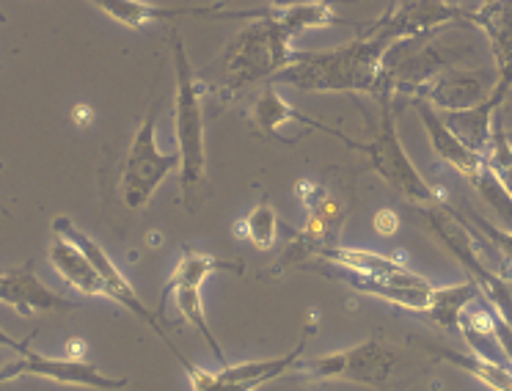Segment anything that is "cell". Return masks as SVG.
<instances>
[{
    "instance_id": "cell-7",
    "label": "cell",
    "mask_w": 512,
    "mask_h": 391,
    "mask_svg": "<svg viewBox=\"0 0 512 391\" xmlns=\"http://www.w3.org/2000/svg\"><path fill=\"white\" fill-rule=\"evenodd\" d=\"M218 270L243 273V262H226V259L207 257V254H199V251H185V254L179 257L174 273L168 276L166 290H163V301H166L168 295H174V303H177L179 314L207 339V345L215 350V358H218L221 364H226L221 342L212 334L210 323H207V312H204V303H201V284L207 281V276L218 273Z\"/></svg>"
},
{
    "instance_id": "cell-19",
    "label": "cell",
    "mask_w": 512,
    "mask_h": 391,
    "mask_svg": "<svg viewBox=\"0 0 512 391\" xmlns=\"http://www.w3.org/2000/svg\"><path fill=\"white\" fill-rule=\"evenodd\" d=\"M331 279L345 281L356 292H364V295H372V298H380V301H389L400 309H408V312L416 314H430L435 309V301H438V287H400V284H389L383 279H372V276H358V273H328Z\"/></svg>"
},
{
    "instance_id": "cell-15",
    "label": "cell",
    "mask_w": 512,
    "mask_h": 391,
    "mask_svg": "<svg viewBox=\"0 0 512 391\" xmlns=\"http://www.w3.org/2000/svg\"><path fill=\"white\" fill-rule=\"evenodd\" d=\"M413 105H416V111H419V119H422L424 130H427V138H430V146H433L435 155L441 157L446 166L455 168L460 177L468 179V182L474 185L479 174L488 168L485 155L468 149V146L446 127V122L441 119V113L435 111L430 102L413 100Z\"/></svg>"
},
{
    "instance_id": "cell-1",
    "label": "cell",
    "mask_w": 512,
    "mask_h": 391,
    "mask_svg": "<svg viewBox=\"0 0 512 391\" xmlns=\"http://www.w3.org/2000/svg\"><path fill=\"white\" fill-rule=\"evenodd\" d=\"M397 45L389 34L378 28H364L361 39L334 50H312V53H295L290 67L276 75L273 86H295L301 91H320V94H375L391 97L386 83V53Z\"/></svg>"
},
{
    "instance_id": "cell-6",
    "label": "cell",
    "mask_w": 512,
    "mask_h": 391,
    "mask_svg": "<svg viewBox=\"0 0 512 391\" xmlns=\"http://www.w3.org/2000/svg\"><path fill=\"white\" fill-rule=\"evenodd\" d=\"M397 356L394 350L386 347L380 339H367L356 347L336 350L328 356L309 358L301 361L295 372H301L303 378L312 380H339V383H361L372 389L383 391L394 372Z\"/></svg>"
},
{
    "instance_id": "cell-26",
    "label": "cell",
    "mask_w": 512,
    "mask_h": 391,
    "mask_svg": "<svg viewBox=\"0 0 512 391\" xmlns=\"http://www.w3.org/2000/svg\"><path fill=\"white\" fill-rule=\"evenodd\" d=\"M474 188H477L479 196L493 207V213L499 215L501 221L512 229V196L507 193V188L501 185L499 177H496L490 168H485L477 177V182H474Z\"/></svg>"
},
{
    "instance_id": "cell-2",
    "label": "cell",
    "mask_w": 512,
    "mask_h": 391,
    "mask_svg": "<svg viewBox=\"0 0 512 391\" xmlns=\"http://www.w3.org/2000/svg\"><path fill=\"white\" fill-rule=\"evenodd\" d=\"M174 72H177V100H174V130L179 152V188L185 207H193L196 188L207 174V149H204V108L201 94L204 83L190 67L182 36L174 34Z\"/></svg>"
},
{
    "instance_id": "cell-5",
    "label": "cell",
    "mask_w": 512,
    "mask_h": 391,
    "mask_svg": "<svg viewBox=\"0 0 512 391\" xmlns=\"http://www.w3.org/2000/svg\"><path fill=\"white\" fill-rule=\"evenodd\" d=\"M171 174H179V152H160L157 146V102L149 105L144 122L138 124L133 144L122 168V202L130 210H141L152 202L155 190Z\"/></svg>"
},
{
    "instance_id": "cell-22",
    "label": "cell",
    "mask_w": 512,
    "mask_h": 391,
    "mask_svg": "<svg viewBox=\"0 0 512 391\" xmlns=\"http://www.w3.org/2000/svg\"><path fill=\"white\" fill-rule=\"evenodd\" d=\"M276 20L287 31L290 39L317 31V28H334V25H350V20H339L334 12V0H298L287 9L276 12Z\"/></svg>"
},
{
    "instance_id": "cell-4",
    "label": "cell",
    "mask_w": 512,
    "mask_h": 391,
    "mask_svg": "<svg viewBox=\"0 0 512 391\" xmlns=\"http://www.w3.org/2000/svg\"><path fill=\"white\" fill-rule=\"evenodd\" d=\"M397 102L391 97H383V119L375 138L369 144L361 146V152L367 155L369 166L375 168L383 182H389V188L400 193L402 199L416 207H435L441 204V196L427 179L419 174V168L413 166V160L405 152V146L397 133Z\"/></svg>"
},
{
    "instance_id": "cell-21",
    "label": "cell",
    "mask_w": 512,
    "mask_h": 391,
    "mask_svg": "<svg viewBox=\"0 0 512 391\" xmlns=\"http://www.w3.org/2000/svg\"><path fill=\"white\" fill-rule=\"evenodd\" d=\"M499 97L488 94L485 100L471 105V108H463V111H444L441 119L446 122V127L479 155H485L490 146V133H493V119H496V111L501 108Z\"/></svg>"
},
{
    "instance_id": "cell-16",
    "label": "cell",
    "mask_w": 512,
    "mask_h": 391,
    "mask_svg": "<svg viewBox=\"0 0 512 391\" xmlns=\"http://www.w3.org/2000/svg\"><path fill=\"white\" fill-rule=\"evenodd\" d=\"M490 91L482 72H460V69H444L435 78L424 83L413 100H424L441 108V111H463L488 97Z\"/></svg>"
},
{
    "instance_id": "cell-32",
    "label": "cell",
    "mask_w": 512,
    "mask_h": 391,
    "mask_svg": "<svg viewBox=\"0 0 512 391\" xmlns=\"http://www.w3.org/2000/svg\"><path fill=\"white\" fill-rule=\"evenodd\" d=\"M507 138H510V144H512V130H507Z\"/></svg>"
},
{
    "instance_id": "cell-20",
    "label": "cell",
    "mask_w": 512,
    "mask_h": 391,
    "mask_svg": "<svg viewBox=\"0 0 512 391\" xmlns=\"http://www.w3.org/2000/svg\"><path fill=\"white\" fill-rule=\"evenodd\" d=\"M50 265L72 290L83 292L89 298H105V284L100 273L91 265V259L67 237H56L50 246Z\"/></svg>"
},
{
    "instance_id": "cell-31",
    "label": "cell",
    "mask_w": 512,
    "mask_h": 391,
    "mask_svg": "<svg viewBox=\"0 0 512 391\" xmlns=\"http://www.w3.org/2000/svg\"><path fill=\"white\" fill-rule=\"evenodd\" d=\"M493 3H499V0H482V6H493Z\"/></svg>"
},
{
    "instance_id": "cell-9",
    "label": "cell",
    "mask_w": 512,
    "mask_h": 391,
    "mask_svg": "<svg viewBox=\"0 0 512 391\" xmlns=\"http://www.w3.org/2000/svg\"><path fill=\"white\" fill-rule=\"evenodd\" d=\"M312 336V328L306 331L298 345L292 347L290 353H284L279 358H262V361H243V364H223L218 372H210V369H201L196 364L185 361L182 367L188 369V378L193 391H256L262 389L265 383L276 378H284L295 372V367L301 364L303 350H306V342Z\"/></svg>"
},
{
    "instance_id": "cell-12",
    "label": "cell",
    "mask_w": 512,
    "mask_h": 391,
    "mask_svg": "<svg viewBox=\"0 0 512 391\" xmlns=\"http://www.w3.org/2000/svg\"><path fill=\"white\" fill-rule=\"evenodd\" d=\"M94 3L102 14H108L124 28L141 31L152 23H166V20H177V17H212V20H265L273 12H223L221 3L212 6H179V9H168V6H155V3H144V0H89Z\"/></svg>"
},
{
    "instance_id": "cell-8",
    "label": "cell",
    "mask_w": 512,
    "mask_h": 391,
    "mask_svg": "<svg viewBox=\"0 0 512 391\" xmlns=\"http://www.w3.org/2000/svg\"><path fill=\"white\" fill-rule=\"evenodd\" d=\"M14 350L20 353V358L0 369V383L17 378H45L53 383H64V386H83V389L97 391H119L127 386V378H111L83 358L42 356L31 350V339L14 342Z\"/></svg>"
},
{
    "instance_id": "cell-23",
    "label": "cell",
    "mask_w": 512,
    "mask_h": 391,
    "mask_svg": "<svg viewBox=\"0 0 512 391\" xmlns=\"http://www.w3.org/2000/svg\"><path fill=\"white\" fill-rule=\"evenodd\" d=\"M430 353H435L438 358H444L449 364H455L457 369L468 372L471 378H477L479 383H485L490 391H512V367H504L499 361L493 358L482 356V353H455L449 347H438V345H427Z\"/></svg>"
},
{
    "instance_id": "cell-28",
    "label": "cell",
    "mask_w": 512,
    "mask_h": 391,
    "mask_svg": "<svg viewBox=\"0 0 512 391\" xmlns=\"http://www.w3.org/2000/svg\"><path fill=\"white\" fill-rule=\"evenodd\" d=\"M375 229H378L383 237L394 235V232H397V215L391 213V210H380V213L375 215Z\"/></svg>"
},
{
    "instance_id": "cell-3",
    "label": "cell",
    "mask_w": 512,
    "mask_h": 391,
    "mask_svg": "<svg viewBox=\"0 0 512 391\" xmlns=\"http://www.w3.org/2000/svg\"><path fill=\"white\" fill-rule=\"evenodd\" d=\"M295 53L298 50H292V39L276 20V12L265 20H254L234 36L223 53L226 89L237 94L259 80L276 78L295 61Z\"/></svg>"
},
{
    "instance_id": "cell-11",
    "label": "cell",
    "mask_w": 512,
    "mask_h": 391,
    "mask_svg": "<svg viewBox=\"0 0 512 391\" xmlns=\"http://www.w3.org/2000/svg\"><path fill=\"white\" fill-rule=\"evenodd\" d=\"M474 12L455 6L449 0H394L389 12L380 17L372 28L389 34L394 42H405L411 36H422L449 23H471Z\"/></svg>"
},
{
    "instance_id": "cell-18",
    "label": "cell",
    "mask_w": 512,
    "mask_h": 391,
    "mask_svg": "<svg viewBox=\"0 0 512 391\" xmlns=\"http://www.w3.org/2000/svg\"><path fill=\"white\" fill-rule=\"evenodd\" d=\"M251 122H254V127L262 135H276V130H281L287 122H298L306 124V127H312V130H323V133L334 135L336 141H342V144L350 146V149H358V152H361V146H364L358 144V141H353V138H347L345 133L331 130V127H325V124L314 122L309 116H303V113L295 111L290 102L281 97L276 86H265V91L256 97L254 105H251Z\"/></svg>"
},
{
    "instance_id": "cell-29",
    "label": "cell",
    "mask_w": 512,
    "mask_h": 391,
    "mask_svg": "<svg viewBox=\"0 0 512 391\" xmlns=\"http://www.w3.org/2000/svg\"><path fill=\"white\" fill-rule=\"evenodd\" d=\"M91 119V113H89V108H86V105H78V108H75V122H89Z\"/></svg>"
},
{
    "instance_id": "cell-24",
    "label": "cell",
    "mask_w": 512,
    "mask_h": 391,
    "mask_svg": "<svg viewBox=\"0 0 512 391\" xmlns=\"http://www.w3.org/2000/svg\"><path fill=\"white\" fill-rule=\"evenodd\" d=\"M485 163H488L490 171L499 177L501 185L512 196V144L510 138H507V127H504L501 108L496 111V119H493V133H490V146L488 152H485Z\"/></svg>"
},
{
    "instance_id": "cell-30",
    "label": "cell",
    "mask_w": 512,
    "mask_h": 391,
    "mask_svg": "<svg viewBox=\"0 0 512 391\" xmlns=\"http://www.w3.org/2000/svg\"><path fill=\"white\" fill-rule=\"evenodd\" d=\"M270 6H273V12H281V9H287L292 3H298V0H268Z\"/></svg>"
},
{
    "instance_id": "cell-14",
    "label": "cell",
    "mask_w": 512,
    "mask_h": 391,
    "mask_svg": "<svg viewBox=\"0 0 512 391\" xmlns=\"http://www.w3.org/2000/svg\"><path fill=\"white\" fill-rule=\"evenodd\" d=\"M317 259H323L328 265L350 270L358 276H372V279H383L389 284H400V287H430V281L413 273L411 268L400 265L397 259L383 257L378 251H367V248H350V246H328L317 251Z\"/></svg>"
},
{
    "instance_id": "cell-10",
    "label": "cell",
    "mask_w": 512,
    "mask_h": 391,
    "mask_svg": "<svg viewBox=\"0 0 512 391\" xmlns=\"http://www.w3.org/2000/svg\"><path fill=\"white\" fill-rule=\"evenodd\" d=\"M53 232H56L58 237H67V240H72V243H75V246H78L80 251H83V254L91 259V265L97 268L102 284H105V298H111V301H116L119 306H124L127 312H133L135 317H138V320H144V323L149 325V328H152V331H155V334L160 336V339H163L166 345H171L168 334L163 331V328H160V323H157L155 312H149V309H146L144 301H141V298L135 295L133 284L124 279L122 270L116 268V262L108 257V251H105L100 243H94L89 235H83V232H80L78 226L72 224L69 218H56V221H53ZM171 347H174V345H171ZM174 356H177L182 364L188 361V358L179 353L177 347H174Z\"/></svg>"
},
{
    "instance_id": "cell-13",
    "label": "cell",
    "mask_w": 512,
    "mask_h": 391,
    "mask_svg": "<svg viewBox=\"0 0 512 391\" xmlns=\"http://www.w3.org/2000/svg\"><path fill=\"white\" fill-rule=\"evenodd\" d=\"M0 303L12 306L14 312L23 314V317H31V314L39 312H69V309H75V303L42 284V279L36 276L34 259L23 262L20 268L0 273Z\"/></svg>"
},
{
    "instance_id": "cell-17",
    "label": "cell",
    "mask_w": 512,
    "mask_h": 391,
    "mask_svg": "<svg viewBox=\"0 0 512 391\" xmlns=\"http://www.w3.org/2000/svg\"><path fill=\"white\" fill-rule=\"evenodd\" d=\"M474 25H479L490 39V50L496 58L499 78L493 83V91L499 100L507 97L512 89V0H499L493 6H479L474 12Z\"/></svg>"
},
{
    "instance_id": "cell-27",
    "label": "cell",
    "mask_w": 512,
    "mask_h": 391,
    "mask_svg": "<svg viewBox=\"0 0 512 391\" xmlns=\"http://www.w3.org/2000/svg\"><path fill=\"white\" fill-rule=\"evenodd\" d=\"M466 221L474 226V229H477L479 235L485 237V240H490V246L496 248L501 257L510 259L512 262V232L501 229V226H493L490 221H485V218H479V215H468Z\"/></svg>"
},
{
    "instance_id": "cell-25",
    "label": "cell",
    "mask_w": 512,
    "mask_h": 391,
    "mask_svg": "<svg viewBox=\"0 0 512 391\" xmlns=\"http://www.w3.org/2000/svg\"><path fill=\"white\" fill-rule=\"evenodd\" d=\"M240 232L248 235V240L259 251H268V248L276 246V237H279V215L270 207V202L256 204L254 210L248 213V218H245V224L240 226Z\"/></svg>"
}]
</instances>
